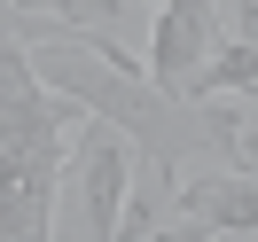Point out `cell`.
Here are the masks:
<instances>
[{"label": "cell", "mask_w": 258, "mask_h": 242, "mask_svg": "<svg viewBox=\"0 0 258 242\" xmlns=\"http://www.w3.org/2000/svg\"><path fill=\"white\" fill-rule=\"evenodd\" d=\"M180 195V234L188 242H219V234H258V172L242 164H196L172 180Z\"/></svg>", "instance_id": "3957f363"}, {"label": "cell", "mask_w": 258, "mask_h": 242, "mask_svg": "<svg viewBox=\"0 0 258 242\" xmlns=\"http://www.w3.org/2000/svg\"><path fill=\"white\" fill-rule=\"evenodd\" d=\"M211 94L258 102V47H250V39H227V47H211V63L196 70V102H211Z\"/></svg>", "instance_id": "5b68a950"}, {"label": "cell", "mask_w": 258, "mask_h": 242, "mask_svg": "<svg viewBox=\"0 0 258 242\" xmlns=\"http://www.w3.org/2000/svg\"><path fill=\"white\" fill-rule=\"evenodd\" d=\"M125 188H133V141L102 117H79L63 188H55V242H117Z\"/></svg>", "instance_id": "7a4b0ae2"}, {"label": "cell", "mask_w": 258, "mask_h": 242, "mask_svg": "<svg viewBox=\"0 0 258 242\" xmlns=\"http://www.w3.org/2000/svg\"><path fill=\"white\" fill-rule=\"evenodd\" d=\"M32 70H39V86L71 94L86 117H102V125H117L133 141V180H141V188H172V180L196 172V164H235V141H242V117L235 110L157 94L141 63L133 70L102 63V55L79 39V24H63L55 39H39Z\"/></svg>", "instance_id": "6da1fadb"}, {"label": "cell", "mask_w": 258, "mask_h": 242, "mask_svg": "<svg viewBox=\"0 0 258 242\" xmlns=\"http://www.w3.org/2000/svg\"><path fill=\"white\" fill-rule=\"evenodd\" d=\"M141 242H188V234H180V226H149Z\"/></svg>", "instance_id": "ba28073f"}, {"label": "cell", "mask_w": 258, "mask_h": 242, "mask_svg": "<svg viewBox=\"0 0 258 242\" xmlns=\"http://www.w3.org/2000/svg\"><path fill=\"white\" fill-rule=\"evenodd\" d=\"M219 8L235 16V39H250V47H258V0H219Z\"/></svg>", "instance_id": "52a82bcc"}, {"label": "cell", "mask_w": 258, "mask_h": 242, "mask_svg": "<svg viewBox=\"0 0 258 242\" xmlns=\"http://www.w3.org/2000/svg\"><path fill=\"white\" fill-rule=\"evenodd\" d=\"M32 16H63V24H86V32H117L133 16V0H16Z\"/></svg>", "instance_id": "8992f818"}, {"label": "cell", "mask_w": 258, "mask_h": 242, "mask_svg": "<svg viewBox=\"0 0 258 242\" xmlns=\"http://www.w3.org/2000/svg\"><path fill=\"white\" fill-rule=\"evenodd\" d=\"M211 16L219 0H157V32H149V86L172 102H196V70L211 63Z\"/></svg>", "instance_id": "277c9868"}]
</instances>
